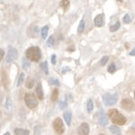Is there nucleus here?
<instances>
[{
  "label": "nucleus",
  "instance_id": "f03ea898",
  "mask_svg": "<svg viewBox=\"0 0 135 135\" xmlns=\"http://www.w3.org/2000/svg\"><path fill=\"white\" fill-rule=\"evenodd\" d=\"M25 55L27 59H29L32 61L38 62L40 59L42 58V52H41L40 48H38L37 46H32L26 50Z\"/></svg>",
  "mask_w": 135,
  "mask_h": 135
},
{
  "label": "nucleus",
  "instance_id": "39448f33",
  "mask_svg": "<svg viewBox=\"0 0 135 135\" xmlns=\"http://www.w3.org/2000/svg\"><path fill=\"white\" fill-rule=\"evenodd\" d=\"M53 129L54 131L56 132V133L60 135L62 134L63 132H64V124H63V122L62 120L60 118V117H58V118H56L54 120L53 122Z\"/></svg>",
  "mask_w": 135,
  "mask_h": 135
},
{
  "label": "nucleus",
  "instance_id": "423d86ee",
  "mask_svg": "<svg viewBox=\"0 0 135 135\" xmlns=\"http://www.w3.org/2000/svg\"><path fill=\"white\" fill-rule=\"evenodd\" d=\"M121 105H122V107H123L124 110L130 111V112H131V111H133L135 109L133 102H132V100L129 99V98L123 99V101H122V103H121Z\"/></svg>",
  "mask_w": 135,
  "mask_h": 135
},
{
  "label": "nucleus",
  "instance_id": "cd10ccee",
  "mask_svg": "<svg viewBox=\"0 0 135 135\" xmlns=\"http://www.w3.org/2000/svg\"><path fill=\"white\" fill-rule=\"evenodd\" d=\"M107 61H108V57L107 56H104V57H103L101 59V60H100V65H101V66H104V65L106 64V63H107Z\"/></svg>",
  "mask_w": 135,
  "mask_h": 135
},
{
  "label": "nucleus",
  "instance_id": "7c9ffc66",
  "mask_svg": "<svg viewBox=\"0 0 135 135\" xmlns=\"http://www.w3.org/2000/svg\"><path fill=\"white\" fill-rule=\"evenodd\" d=\"M59 107L60 109H64V108L67 107V102H64V101H60L59 103Z\"/></svg>",
  "mask_w": 135,
  "mask_h": 135
},
{
  "label": "nucleus",
  "instance_id": "e433bc0d",
  "mask_svg": "<svg viewBox=\"0 0 135 135\" xmlns=\"http://www.w3.org/2000/svg\"><path fill=\"white\" fill-rule=\"evenodd\" d=\"M0 52H1V54H0V59H1V60H3V57H4V51H3V50H1V51H0Z\"/></svg>",
  "mask_w": 135,
  "mask_h": 135
},
{
  "label": "nucleus",
  "instance_id": "72a5a7b5",
  "mask_svg": "<svg viewBox=\"0 0 135 135\" xmlns=\"http://www.w3.org/2000/svg\"><path fill=\"white\" fill-rule=\"evenodd\" d=\"M56 59H57V57H56V55L55 54H53V55L51 56V63L53 65H55L56 64Z\"/></svg>",
  "mask_w": 135,
  "mask_h": 135
},
{
  "label": "nucleus",
  "instance_id": "393cba45",
  "mask_svg": "<svg viewBox=\"0 0 135 135\" xmlns=\"http://www.w3.org/2000/svg\"><path fill=\"white\" fill-rule=\"evenodd\" d=\"M23 79H25V74L23 73H21L20 76H19V78H18V81H17V86H20L22 83L23 82Z\"/></svg>",
  "mask_w": 135,
  "mask_h": 135
},
{
  "label": "nucleus",
  "instance_id": "7ed1b4c3",
  "mask_svg": "<svg viewBox=\"0 0 135 135\" xmlns=\"http://www.w3.org/2000/svg\"><path fill=\"white\" fill-rule=\"evenodd\" d=\"M25 101L26 105H27L28 108H30V109H33V108H35L36 106L38 105V101H37V99L35 98L33 94H31V93L25 94Z\"/></svg>",
  "mask_w": 135,
  "mask_h": 135
},
{
  "label": "nucleus",
  "instance_id": "9b49d317",
  "mask_svg": "<svg viewBox=\"0 0 135 135\" xmlns=\"http://www.w3.org/2000/svg\"><path fill=\"white\" fill-rule=\"evenodd\" d=\"M98 122H99V123L102 126H105V125L108 124L107 117L104 115V114L103 112H102V111H100V116H99V118H98Z\"/></svg>",
  "mask_w": 135,
  "mask_h": 135
},
{
  "label": "nucleus",
  "instance_id": "a19ab883",
  "mask_svg": "<svg viewBox=\"0 0 135 135\" xmlns=\"http://www.w3.org/2000/svg\"><path fill=\"white\" fill-rule=\"evenodd\" d=\"M100 135H104V134H100Z\"/></svg>",
  "mask_w": 135,
  "mask_h": 135
},
{
  "label": "nucleus",
  "instance_id": "0eeeda50",
  "mask_svg": "<svg viewBox=\"0 0 135 135\" xmlns=\"http://www.w3.org/2000/svg\"><path fill=\"white\" fill-rule=\"evenodd\" d=\"M17 58V51L16 49L13 47H10L9 50H8L7 52V55H6V61L7 63L14 61Z\"/></svg>",
  "mask_w": 135,
  "mask_h": 135
},
{
  "label": "nucleus",
  "instance_id": "20e7f679",
  "mask_svg": "<svg viewBox=\"0 0 135 135\" xmlns=\"http://www.w3.org/2000/svg\"><path fill=\"white\" fill-rule=\"evenodd\" d=\"M117 98H118V94L117 93H114V94L106 93L103 97L104 103L106 106L114 104L117 102Z\"/></svg>",
  "mask_w": 135,
  "mask_h": 135
},
{
  "label": "nucleus",
  "instance_id": "f8f14e48",
  "mask_svg": "<svg viewBox=\"0 0 135 135\" xmlns=\"http://www.w3.org/2000/svg\"><path fill=\"white\" fill-rule=\"evenodd\" d=\"M36 94H37V97H38V98L40 100H42L43 99V91H42V83H38L36 86Z\"/></svg>",
  "mask_w": 135,
  "mask_h": 135
},
{
  "label": "nucleus",
  "instance_id": "9d476101",
  "mask_svg": "<svg viewBox=\"0 0 135 135\" xmlns=\"http://www.w3.org/2000/svg\"><path fill=\"white\" fill-rule=\"evenodd\" d=\"M94 23H95V25L97 26V27H102L104 23V15L103 14L97 15V16H95V20H94Z\"/></svg>",
  "mask_w": 135,
  "mask_h": 135
},
{
  "label": "nucleus",
  "instance_id": "58836bf2",
  "mask_svg": "<svg viewBox=\"0 0 135 135\" xmlns=\"http://www.w3.org/2000/svg\"><path fill=\"white\" fill-rule=\"evenodd\" d=\"M4 135H10V134H9V132H6V133L4 134Z\"/></svg>",
  "mask_w": 135,
  "mask_h": 135
},
{
  "label": "nucleus",
  "instance_id": "4468645a",
  "mask_svg": "<svg viewBox=\"0 0 135 135\" xmlns=\"http://www.w3.org/2000/svg\"><path fill=\"white\" fill-rule=\"evenodd\" d=\"M15 135H29V131L21 129V128H16L15 130Z\"/></svg>",
  "mask_w": 135,
  "mask_h": 135
},
{
  "label": "nucleus",
  "instance_id": "aec40b11",
  "mask_svg": "<svg viewBox=\"0 0 135 135\" xmlns=\"http://www.w3.org/2000/svg\"><path fill=\"white\" fill-rule=\"evenodd\" d=\"M86 108H88V112H92L94 109V103H93V100L92 99H88V104H86Z\"/></svg>",
  "mask_w": 135,
  "mask_h": 135
},
{
  "label": "nucleus",
  "instance_id": "4c0bfd02",
  "mask_svg": "<svg viewBox=\"0 0 135 135\" xmlns=\"http://www.w3.org/2000/svg\"><path fill=\"white\" fill-rule=\"evenodd\" d=\"M125 48H129V43H125Z\"/></svg>",
  "mask_w": 135,
  "mask_h": 135
},
{
  "label": "nucleus",
  "instance_id": "ddd939ff",
  "mask_svg": "<svg viewBox=\"0 0 135 135\" xmlns=\"http://www.w3.org/2000/svg\"><path fill=\"white\" fill-rule=\"evenodd\" d=\"M63 116H64V120H65V122H66V123L69 126L71 124V116H72L71 112H69V111H66V112H64Z\"/></svg>",
  "mask_w": 135,
  "mask_h": 135
},
{
  "label": "nucleus",
  "instance_id": "4be33fe9",
  "mask_svg": "<svg viewBox=\"0 0 135 135\" xmlns=\"http://www.w3.org/2000/svg\"><path fill=\"white\" fill-rule=\"evenodd\" d=\"M120 25H121L120 22H119V21H118V22H116V23H115V25H112V26L110 27V31H111V32H115V31H117V30H118L119 28H120Z\"/></svg>",
  "mask_w": 135,
  "mask_h": 135
},
{
  "label": "nucleus",
  "instance_id": "ea45409f",
  "mask_svg": "<svg viewBox=\"0 0 135 135\" xmlns=\"http://www.w3.org/2000/svg\"><path fill=\"white\" fill-rule=\"evenodd\" d=\"M134 98H135V92H134Z\"/></svg>",
  "mask_w": 135,
  "mask_h": 135
},
{
  "label": "nucleus",
  "instance_id": "c9c22d12",
  "mask_svg": "<svg viewBox=\"0 0 135 135\" xmlns=\"http://www.w3.org/2000/svg\"><path fill=\"white\" fill-rule=\"evenodd\" d=\"M130 55H131V56H135V48H134L133 50H132V51L130 52Z\"/></svg>",
  "mask_w": 135,
  "mask_h": 135
},
{
  "label": "nucleus",
  "instance_id": "2f4dec72",
  "mask_svg": "<svg viewBox=\"0 0 135 135\" xmlns=\"http://www.w3.org/2000/svg\"><path fill=\"white\" fill-rule=\"evenodd\" d=\"M30 66V63L27 60H25V59H23V69H27V68H29Z\"/></svg>",
  "mask_w": 135,
  "mask_h": 135
},
{
  "label": "nucleus",
  "instance_id": "412c9836",
  "mask_svg": "<svg viewBox=\"0 0 135 135\" xmlns=\"http://www.w3.org/2000/svg\"><path fill=\"white\" fill-rule=\"evenodd\" d=\"M48 31H49V27H48V26H44V27H42V30H41V34H42V37L43 39H45L47 37Z\"/></svg>",
  "mask_w": 135,
  "mask_h": 135
},
{
  "label": "nucleus",
  "instance_id": "dca6fc26",
  "mask_svg": "<svg viewBox=\"0 0 135 135\" xmlns=\"http://www.w3.org/2000/svg\"><path fill=\"white\" fill-rule=\"evenodd\" d=\"M84 30H85V21L81 20L79 23V25H78V33L81 34L82 32H84Z\"/></svg>",
  "mask_w": 135,
  "mask_h": 135
},
{
  "label": "nucleus",
  "instance_id": "c756f323",
  "mask_svg": "<svg viewBox=\"0 0 135 135\" xmlns=\"http://www.w3.org/2000/svg\"><path fill=\"white\" fill-rule=\"evenodd\" d=\"M50 82H51V84L52 85H55V86H60V81H59L58 79H56V78H51L50 79Z\"/></svg>",
  "mask_w": 135,
  "mask_h": 135
},
{
  "label": "nucleus",
  "instance_id": "1a4fd4ad",
  "mask_svg": "<svg viewBox=\"0 0 135 135\" xmlns=\"http://www.w3.org/2000/svg\"><path fill=\"white\" fill-rule=\"evenodd\" d=\"M38 27L36 25H32L28 28L27 30V35L29 37H32V38H35L38 35Z\"/></svg>",
  "mask_w": 135,
  "mask_h": 135
},
{
  "label": "nucleus",
  "instance_id": "5701e85b",
  "mask_svg": "<svg viewBox=\"0 0 135 135\" xmlns=\"http://www.w3.org/2000/svg\"><path fill=\"white\" fill-rule=\"evenodd\" d=\"M6 110H7V111H11V110H12V101L10 100L9 97H7V99H6Z\"/></svg>",
  "mask_w": 135,
  "mask_h": 135
},
{
  "label": "nucleus",
  "instance_id": "b1692460",
  "mask_svg": "<svg viewBox=\"0 0 135 135\" xmlns=\"http://www.w3.org/2000/svg\"><path fill=\"white\" fill-rule=\"evenodd\" d=\"M115 71H116V67H115L114 63H112L109 67H108V72L110 74H114Z\"/></svg>",
  "mask_w": 135,
  "mask_h": 135
},
{
  "label": "nucleus",
  "instance_id": "a878e982",
  "mask_svg": "<svg viewBox=\"0 0 135 135\" xmlns=\"http://www.w3.org/2000/svg\"><path fill=\"white\" fill-rule=\"evenodd\" d=\"M60 6L63 7V9L64 10H67L69 6V1H65V0L64 1H61L60 2Z\"/></svg>",
  "mask_w": 135,
  "mask_h": 135
},
{
  "label": "nucleus",
  "instance_id": "473e14b6",
  "mask_svg": "<svg viewBox=\"0 0 135 135\" xmlns=\"http://www.w3.org/2000/svg\"><path fill=\"white\" fill-rule=\"evenodd\" d=\"M131 21H132V19H131L129 15H125L124 17H123V22H124L125 23H130Z\"/></svg>",
  "mask_w": 135,
  "mask_h": 135
},
{
  "label": "nucleus",
  "instance_id": "a211bd4d",
  "mask_svg": "<svg viewBox=\"0 0 135 135\" xmlns=\"http://www.w3.org/2000/svg\"><path fill=\"white\" fill-rule=\"evenodd\" d=\"M55 44V39H54V36H50L49 39L47 40V46L51 48L54 46Z\"/></svg>",
  "mask_w": 135,
  "mask_h": 135
},
{
  "label": "nucleus",
  "instance_id": "f704fd0d",
  "mask_svg": "<svg viewBox=\"0 0 135 135\" xmlns=\"http://www.w3.org/2000/svg\"><path fill=\"white\" fill-rule=\"evenodd\" d=\"M69 69H69V67H64L62 69V73H66L67 71H69Z\"/></svg>",
  "mask_w": 135,
  "mask_h": 135
},
{
  "label": "nucleus",
  "instance_id": "6e6552de",
  "mask_svg": "<svg viewBox=\"0 0 135 135\" xmlns=\"http://www.w3.org/2000/svg\"><path fill=\"white\" fill-rule=\"evenodd\" d=\"M89 126L88 123H82L78 128V134L79 135H88Z\"/></svg>",
  "mask_w": 135,
  "mask_h": 135
},
{
  "label": "nucleus",
  "instance_id": "6ab92c4d",
  "mask_svg": "<svg viewBox=\"0 0 135 135\" xmlns=\"http://www.w3.org/2000/svg\"><path fill=\"white\" fill-rule=\"evenodd\" d=\"M58 97H59V90L57 88H55L52 91V94H51V101L55 102L56 100L58 99Z\"/></svg>",
  "mask_w": 135,
  "mask_h": 135
},
{
  "label": "nucleus",
  "instance_id": "2eb2a0df",
  "mask_svg": "<svg viewBox=\"0 0 135 135\" xmlns=\"http://www.w3.org/2000/svg\"><path fill=\"white\" fill-rule=\"evenodd\" d=\"M40 68L42 69V71L45 74H49V69H48V63L47 61H43L40 64Z\"/></svg>",
  "mask_w": 135,
  "mask_h": 135
},
{
  "label": "nucleus",
  "instance_id": "f3484780",
  "mask_svg": "<svg viewBox=\"0 0 135 135\" xmlns=\"http://www.w3.org/2000/svg\"><path fill=\"white\" fill-rule=\"evenodd\" d=\"M110 131L112 132V133L114 134H117V135H121V130L119 129L117 126H110Z\"/></svg>",
  "mask_w": 135,
  "mask_h": 135
},
{
  "label": "nucleus",
  "instance_id": "f257e3e1",
  "mask_svg": "<svg viewBox=\"0 0 135 135\" xmlns=\"http://www.w3.org/2000/svg\"><path fill=\"white\" fill-rule=\"evenodd\" d=\"M108 117L115 124L123 125L126 123V118L116 109H110L108 111Z\"/></svg>",
  "mask_w": 135,
  "mask_h": 135
},
{
  "label": "nucleus",
  "instance_id": "bb28decb",
  "mask_svg": "<svg viewBox=\"0 0 135 135\" xmlns=\"http://www.w3.org/2000/svg\"><path fill=\"white\" fill-rule=\"evenodd\" d=\"M26 88H32V86H34V80L33 79H29L27 81V83H26Z\"/></svg>",
  "mask_w": 135,
  "mask_h": 135
},
{
  "label": "nucleus",
  "instance_id": "c85d7f7f",
  "mask_svg": "<svg viewBox=\"0 0 135 135\" xmlns=\"http://www.w3.org/2000/svg\"><path fill=\"white\" fill-rule=\"evenodd\" d=\"M34 135H41V126L36 125L34 127Z\"/></svg>",
  "mask_w": 135,
  "mask_h": 135
}]
</instances>
